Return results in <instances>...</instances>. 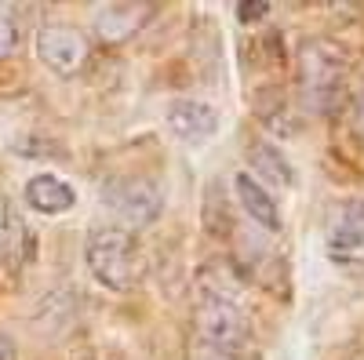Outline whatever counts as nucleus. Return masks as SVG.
I'll use <instances>...</instances> for the list:
<instances>
[{
    "mask_svg": "<svg viewBox=\"0 0 364 360\" xmlns=\"http://www.w3.org/2000/svg\"><path fill=\"white\" fill-rule=\"evenodd\" d=\"M168 131L186 146H204L219 131V113L197 99H175L168 106Z\"/></svg>",
    "mask_w": 364,
    "mask_h": 360,
    "instance_id": "nucleus-6",
    "label": "nucleus"
},
{
    "mask_svg": "<svg viewBox=\"0 0 364 360\" xmlns=\"http://www.w3.org/2000/svg\"><path fill=\"white\" fill-rule=\"evenodd\" d=\"M149 18H154L149 4H106L91 15V26H95V33L102 40H128Z\"/></svg>",
    "mask_w": 364,
    "mask_h": 360,
    "instance_id": "nucleus-9",
    "label": "nucleus"
},
{
    "mask_svg": "<svg viewBox=\"0 0 364 360\" xmlns=\"http://www.w3.org/2000/svg\"><path fill=\"white\" fill-rule=\"evenodd\" d=\"M26 204L33 207V212L41 215H63V212H73L77 207V190L66 182V178H58V175H33L26 182L22 190Z\"/></svg>",
    "mask_w": 364,
    "mask_h": 360,
    "instance_id": "nucleus-7",
    "label": "nucleus"
},
{
    "mask_svg": "<svg viewBox=\"0 0 364 360\" xmlns=\"http://www.w3.org/2000/svg\"><path fill=\"white\" fill-rule=\"evenodd\" d=\"M233 193H237V204L252 222L266 226V229H281V207L277 200L269 197V190L262 182H255L252 175H237L233 178Z\"/></svg>",
    "mask_w": 364,
    "mask_h": 360,
    "instance_id": "nucleus-10",
    "label": "nucleus"
},
{
    "mask_svg": "<svg viewBox=\"0 0 364 360\" xmlns=\"http://www.w3.org/2000/svg\"><path fill=\"white\" fill-rule=\"evenodd\" d=\"M266 11H269L266 0H248V4L237 8V18H240V22H252V18H262Z\"/></svg>",
    "mask_w": 364,
    "mask_h": 360,
    "instance_id": "nucleus-13",
    "label": "nucleus"
},
{
    "mask_svg": "<svg viewBox=\"0 0 364 360\" xmlns=\"http://www.w3.org/2000/svg\"><path fill=\"white\" fill-rule=\"evenodd\" d=\"M248 157H252V168L262 178H269L273 186H281V190H291L295 186V168H291V160L273 142H252Z\"/></svg>",
    "mask_w": 364,
    "mask_h": 360,
    "instance_id": "nucleus-11",
    "label": "nucleus"
},
{
    "mask_svg": "<svg viewBox=\"0 0 364 360\" xmlns=\"http://www.w3.org/2000/svg\"><path fill=\"white\" fill-rule=\"evenodd\" d=\"M37 55H41V62L51 73L73 77L87 62V37L80 33V29H73V26L51 22V26L37 29Z\"/></svg>",
    "mask_w": 364,
    "mask_h": 360,
    "instance_id": "nucleus-5",
    "label": "nucleus"
},
{
    "mask_svg": "<svg viewBox=\"0 0 364 360\" xmlns=\"http://www.w3.org/2000/svg\"><path fill=\"white\" fill-rule=\"evenodd\" d=\"M18 22L15 18H8V15H0V62H4L8 55H15V48H18Z\"/></svg>",
    "mask_w": 364,
    "mask_h": 360,
    "instance_id": "nucleus-12",
    "label": "nucleus"
},
{
    "mask_svg": "<svg viewBox=\"0 0 364 360\" xmlns=\"http://www.w3.org/2000/svg\"><path fill=\"white\" fill-rule=\"evenodd\" d=\"M102 200H106L109 212L124 222V229L154 226L161 219V207H164V197H161L157 182H149V178H142V175H124V178L106 182Z\"/></svg>",
    "mask_w": 364,
    "mask_h": 360,
    "instance_id": "nucleus-4",
    "label": "nucleus"
},
{
    "mask_svg": "<svg viewBox=\"0 0 364 360\" xmlns=\"http://www.w3.org/2000/svg\"><path fill=\"white\" fill-rule=\"evenodd\" d=\"M299 84L314 113H336L346 95V55L331 40H306L299 48Z\"/></svg>",
    "mask_w": 364,
    "mask_h": 360,
    "instance_id": "nucleus-2",
    "label": "nucleus"
},
{
    "mask_svg": "<svg viewBox=\"0 0 364 360\" xmlns=\"http://www.w3.org/2000/svg\"><path fill=\"white\" fill-rule=\"evenodd\" d=\"M328 255L336 262H353L364 255V197L350 200L328 236Z\"/></svg>",
    "mask_w": 364,
    "mask_h": 360,
    "instance_id": "nucleus-8",
    "label": "nucleus"
},
{
    "mask_svg": "<svg viewBox=\"0 0 364 360\" xmlns=\"http://www.w3.org/2000/svg\"><path fill=\"white\" fill-rule=\"evenodd\" d=\"M0 360H18V353H15V339L0 327Z\"/></svg>",
    "mask_w": 364,
    "mask_h": 360,
    "instance_id": "nucleus-14",
    "label": "nucleus"
},
{
    "mask_svg": "<svg viewBox=\"0 0 364 360\" xmlns=\"http://www.w3.org/2000/svg\"><path fill=\"white\" fill-rule=\"evenodd\" d=\"M84 262H87V273L95 277L102 288L124 295L135 291L142 284L146 273V258L142 248L132 229L124 226H99L87 233V244H84Z\"/></svg>",
    "mask_w": 364,
    "mask_h": 360,
    "instance_id": "nucleus-1",
    "label": "nucleus"
},
{
    "mask_svg": "<svg viewBox=\"0 0 364 360\" xmlns=\"http://www.w3.org/2000/svg\"><path fill=\"white\" fill-rule=\"evenodd\" d=\"M197 332L200 342L219 353V356H237L248 346V320L230 298L223 295H204L197 306Z\"/></svg>",
    "mask_w": 364,
    "mask_h": 360,
    "instance_id": "nucleus-3",
    "label": "nucleus"
},
{
    "mask_svg": "<svg viewBox=\"0 0 364 360\" xmlns=\"http://www.w3.org/2000/svg\"><path fill=\"white\" fill-rule=\"evenodd\" d=\"M353 131L364 138V92H360L357 102H353Z\"/></svg>",
    "mask_w": 364,
    "mask_h": 360,
    "instance_id": "nucleus-15",
    "label": "nucleus"
}]
</instances>
